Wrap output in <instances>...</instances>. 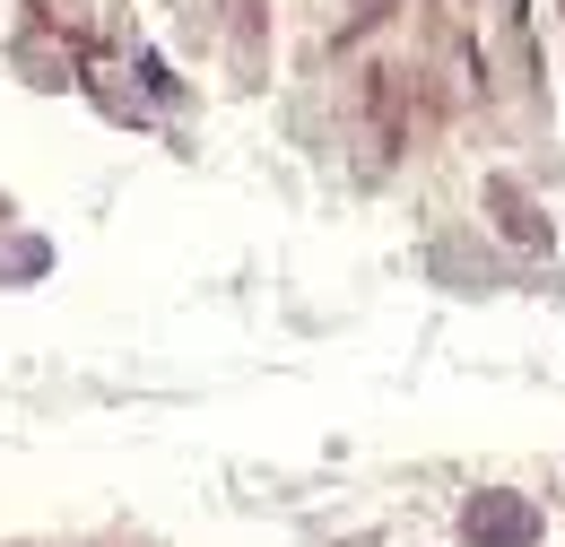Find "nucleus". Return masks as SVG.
I'll list each match as a JSON object with an SVG mask.
<instances>
[{
  "mask_svg": "<svg viewBox=\"0 0 565 547\" xmlns=\"http://www.w3.org/2000/svg\"><path fill=\"white\" fill-rule=\"evenodd\" d=\"M461 530H470V547H531L540 513H531V504H513V495H479Z\"/></svg>",
  "mask_w": 565,
  "mask_h": 547,
  "instance_id": "1",
  "label": "nucleus"
}]
</instances>
